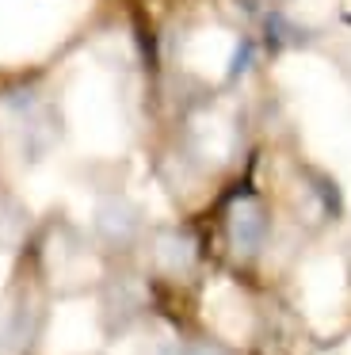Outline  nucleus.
Returning <instances> with one entry per match:
<instances>
[{
	"instance_id": "4",
	"label": "nucleus",
	"mask_w": 351,
	"mask_h": 355,
	"mask_svg": "<svg viewBox=\"0 0 351 355\" xmlns=\"http://www.w3.org/2000/svg\"><path fill=\"white\" fill-rule=\"evenodd\" d=\"M142 306H145V291L137 286V279H114V283H107V291H103L107 329H114V332L126 329V324L142 313Z\"/></svg>"
},
{
	"instance_id": "1",
	"label": "nucleus",
	"mask_w": 351,
	"mask_h": 355,
	"mask_svg": "<svg viewBox=\"0 0 351 355\" xmlns=\"http://www.w3.org/2000/svg\"><path fill=\"white\" fill-rule=\"evenodd\" d=\"M267 233H271V214H267V207L256 199V195H244V199H237L233 207H229L225 237H229L233 256H241V260L259 256L264 245H267Z\"/></svg>"
},
{
	"instance_id": "5",
	"label": "nucleus",
	"mask_w": 351,
	"mask_h": 355,
	"mask_svg": "<svg viewBox=\"0 0 351 355\" xmlns=\"http://www.w3.org/2000/svg\"><path fill=\"white\" fill-rule=\"evenodd\" d=\"M38 329V306L31 298H19L0 321V355H19L35 340Z\"/></svg>"
},
{
	"instance_id": "6",
	"label": "nucleus",
	"mask_w": 351,
	"mask_h": 355,
	"mask_svg": "<svg viewBox=\"0 0 351 355\" xmlns=\"http://www.w3.org/2000/svg\"><path fill=\"white\" fill-rule=\"evenodd\" d=\"M160 355H229L225 347L210 344V340H195V344H180V347H164Z\"/></svg>"
},
{
	"instance_id": "2",
	"label": "nucleus",
	"mask_w": 351,
	"mask_h": 355,
	"mask_svg": "<svg viewBox=\"0 0 351 355\" xmlns=\"http://www.w3.org/2000/svg\"><path fill=\"white\" fill-rule=\"evenodd\" d=\"M92 230H96L99 245L107 248H130L142 233V210L126 199V195H103L92 214Z\"/></svg>"
},
{
	"instance_id": "3",
	"label": "nucleus",
	"mask_w": 351,
	"mask_h": 355,
	"mask_svg": "<svg viewBox=\"0 0 351 355\" xmlns=\"http://www.w3.org/2000/svg\"><path fill=\"white\" fill-rule=\"evenodd\" d=\"M153 268L168 279H183L198 263V241L187 230H160L153 237Z\"/></svg>"
}]
</instances>
